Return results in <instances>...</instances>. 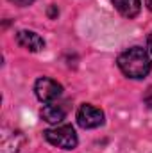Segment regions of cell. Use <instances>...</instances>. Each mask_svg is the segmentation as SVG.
I'll list each match as a JSON object with an SVG mask.
<instances>
[{
	"instance_id": "cell-1",
	"label": "cell",
	"mask_w": 152,
	"mask_h": 153,
	"mask_svg": "<svg viewBox=\"0 0 152 153\" xmlns=\"http://www.w3.org/2000/svg\"><path fill=\"white\" fill-rule=\"evenodd\" d=\"M118 68L129 78H143L149 75L152 62L147 50H143L141 46H132L118 55Z\"/></svg>"
},
{
	"instance_id": "cell-2",
	"label": "cell",
	"mask_w": 152,
	"mask_h": 153,
	"mask_svg": "<svg viewBox=\"0 0 152 153\" xmlns=\"http://www.w3.org/2000/svg\"><path fill=\"white\" fill-rule=\"evenodd\" d=\"M45 139L52 146H57L61 150H74L77 146V143H79L77 134L72 125H63V126L45 130Z\"/></svg>"
},
{
	"instance_id": "cell-3",
	"label": "cell",
	"mask_w": 152,
	"mask_h": 153,
	"mask_svg": "<svg viewBox=\"0 0 152 153\" xmlns=\"http://www.w3.org/2000/svg\"><path fill=\"white\" fill-rule=\"evenodd\" d=\"M34 91H36L38 100L45 102V103H52L54 100H57V98L61 96L63 87H61V84H57L56 80L43 76V78H38V80H36Z\"/></svg>"
},
{
	"instance_id": "cell-4",
	"label": "cell",
	"mask_w": 152,
	"mask_h": 153,
	"mask_svg": "<svg viewBox=\"0 0 152 153\" xmlns=\"http://www.w3.org/2000/svg\"><path fill=\"white\" fill-rule=\"evenodd\" d=\"M77 123L82 128H97L104 123V112L99 107L84 103L77 111Z\"/></svg>"
},
{
	"instance_id": "cell-5",
	"label": "cell",
	"mask_w": 152,
	"mask_h": 153,
	"mask_svg": "<svg viewBox=\"0 0 152 153\" xmlns=\"http://www.w3.org/2000/svg\"><path fill=\"white\" fill-rule=\"evenodd\" d=\"M25 137L20 130L4 128L0 134V153H18Z\"/></svg>"
},
{
	"instance_id": "cell-6",
	"label": "cell",
	"mask_w": 152,
	"mask_h": 153,
	"mask_svg": "<svg viewBox=\"0 0 152 153\" xmlns=\"http://www.w3.org/2000/svg\"><path fill=\"white\" fill-rule=\"evenodd\" d=\"M16 43L22 48L29 50V52H39V50L45 48L43 38L39 34H36V32H32V30H20V32H16Z\"/></svg>"
},
{
	"instance_id": "cell-7",
	"label": "cell",
	"mask_w": 152,
	"mask_h": 153,
	"mask_svg": "<svg viewBox=\"0 0 152 153\" xmlns=\"http://www.w3.org/2000/svg\"><path fill=\"white\" fill-rule=\"evenodd\" d=\"M116 11L125 16V18H134L140 14L141 9V0H111Z\"/></svg>"
},
{
	"instance_id": "cell-8",
	"label": "cell",
	"mask_w": 152,
	"mask_h": 153,
	"mask_svg": "<svg viewBox=\"0 0 152 153\" xmlns=\"http://www.w3.org/2000/svg\"><path fill=\"white\" fill-rule=\"evenodd\" d=\"M41 116H43L45 121H48V123H52V125H57V123H61V121L65 119L66 111H65L63 105H57V103H47V105L43 107V111H41Z\"/></svg>"
},
{
	"instance_id": "cell-9",
	"label": "cell",
	"mask_w": 152,
	"mask_h": 153,
	"mask_svg": "<svg viewBox=\"0 0 152 153\" xmlns=\"http://www.w3.org/2000/svg\"><path fill=\"white\" fill-rule=\"evenodd\" d=\"M143 102H145V105L152 111V85L145 91V94H143Z\"/></svg>"
},
{
	"instance_id": "cell-10",
	"label": "cell",
	"mask_w": 152,
	"mask_h": 153,
	"mask_svg": "<svg viewBox=\"0 0 152 153\" xmlns=\"http://www.w3.org/2000/svg\"><path fill=\"white\" fill-rule=\"evenodd\" d=\"M13 4H16V5H20V7H27V5H31L34 0H11Z\"/></svg>"
},
{
	"instance_id": "cell-11",
	"label": "cell",
	"mask_w": 152,
	"mask_h": 153,
	"mask_svg": "<svg viewBox=\"0 0 152 153\" xmlns=\"http://www.w3.org/2000/svg\"><path fill=\"white\" fill-rule=\"evenodd\" d=\"M149 52L152 53V34L149 36Z\"/></svg>"
},
{
	"instance_id": "cell-12",
	"label": "cell",
	"mask_w": 152,
	"mask_h": 153,
	"mask_svg": "<svg viewBox=\"0 0 152 153\" xmlns=\"http://www.w3.org/2000/svg\"><path fill=\"white\" fill-rule=\"evenodd\" d=\"M145 4H147V7L152 11V0H145Z\"/></svg>"
}]
</instances>
